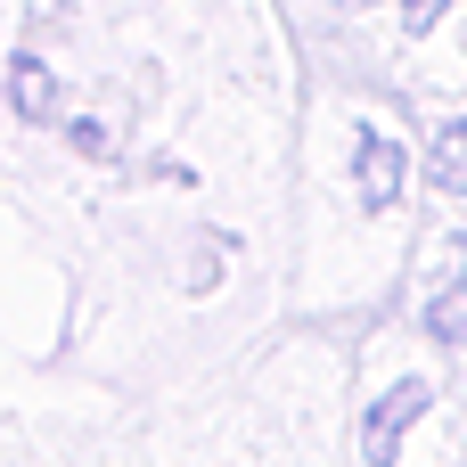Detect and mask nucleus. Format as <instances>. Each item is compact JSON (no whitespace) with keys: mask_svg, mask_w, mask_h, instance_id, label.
<instances>
[{"mask_svg":"<svg viewBox=\"0 0 467 467\" xmlns=\"http://www.w3.org/2000/svg\"><path fill=\"white\" fill-rule=\"evenodd\" d=\"M427 402H435V386H427V378H402V386L361 419V460H369V467H394V460H402V435L427 419Z\"/></svg>","mask_w":467,"mask_h":467,"instance_id":"f257e3e1","label":"nucleus"},{"mask_svg":"<svg viewBox=\"0 0 467 467\" xmlns=\"http://www.w3.org/2000/svg\"><path fill=\"white\" fill-rule=\"evenodd\" d=\"M427 172H435V189L467 197V123H443V131H435V148H427Z\"/></svg>","mask_w":467,"mask_h":467,"instance_id":"20e7f679","label":"nucleus"},{"mask_svg":"<svg viewBox=\"0 0 467 467\" xmlns=\"http://www.w3.org/2000/svg\"><path fill=\"white\" fill-rule=\"evenodd\" d=\"M353 8H361V0H353Z\"/></svg>","mask_w":467,"mask_h":467,"instance_id":"423d86ee","label":"nucleus"},{"mask_svg":"<svg viewBox=\"0 0 467 467\" xmlns=\"http://www.w3.org/2000/svg\"><path fill=\"white\" fill-rule=\"evenodd\" d=\"M402 172H410L402 140H386V131H361V140H353V189H361L369 213H386V205L402 197Z\"/></svg>","mask_w":467,"mask_h":467,"instance_id":"f03ea898","label":"nucleus"},{"mask_svg":"<svg viewBox=\"0 0 467 467\" xmlns=\"http://www.w3.org/2000/svg\"><path fill=\"white\" fill-rule=\"evenodd\" d=\"M435 16H443V0H402V25H410V33H427Z\"/></svg>","mask_w":467,"mask_h":467,"instance_id":"39448f33","label":"nucleus"},{"mask_svg":"<svg viewBox=\"0 0 467 467\" xmlns=\"http://www.w3.org/2000/svg\"><path fill=\"white\" fill-rule=\"evenodd\" d=\"M8 99H16L25 123H49V115H57V82H49V66H41V57H8Z\"/></svg>","mask_w":467,"mask_h":467,"instance_id":"7ed1b4c3","label":"nucleus"}]
</instances>
